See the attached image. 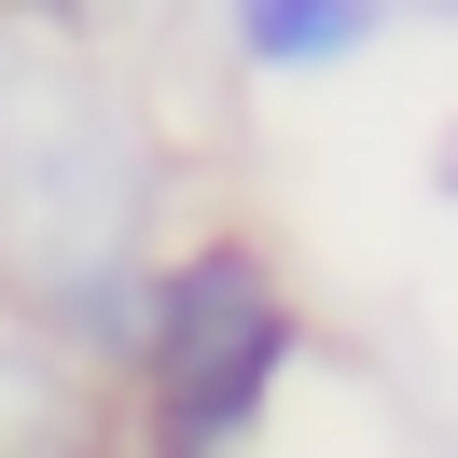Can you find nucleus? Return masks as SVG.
I'll return each mask as SVG.
<instances>
[{"label": "nucleus", "mask_w": 458, "mask_h": 458, "mask_svg": "<svg viewBox=\"0 0 458 458\" xmlns=\"http://www.w3.org/2000/svg\"><path fill=\"white\" fill-rule=\"evenodd\" d=\"M153 153L84 70H0V250L29 264V292L98 306L112 264L140 250Z\"/></svg>", "instance_id": "1"}, {"label": "nucleus", "mask_w": 458, "mask_h": 458, "mask_svg": "<svg viewBox=\"0 0 458 458\" xmlns=\"http://www.w3.org/2000/svg\"><path fill=\"white\" fill-rule=\"evenodd\" d=\"M236 42L278 56V70H319L347 42H375V0H236Z\"/></svg>", "instance_id": "3"}, {"label": "nucleus", "mask_w": 458, "mask_h": 458, "mask_svg": "<svg viewBox=\"0 0 458 458\" xmlns=\"http://www.w3.org/2000/svg\"><path fill=\"white\" fill-rule=\"evenodd\" d=\"M292 361V306L250 250H195L153 278V417H167V458H223L250 430V403L278 389Z\"/></svg>", "instance_id": "2"}]
</instances>
